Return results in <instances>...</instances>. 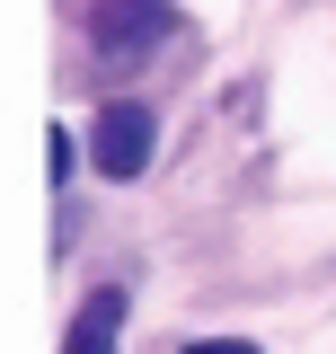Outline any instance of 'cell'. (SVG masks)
I'll return each instance as SVG.
<instances>
[{"label": "cell", "mask_w": 336, "mask_h": 354, "mask_svg": "<svg viewBox=\"0 0 336 354\" xmlns=\"http://www.w3.org/2000/svg\"><path fill=\"white\" fill-rule=\"evenodd\" d=\"M115 319H124V292H97V301H88V319L71 328V346H62V354H115Z\"/></svg>", "instance_id": "3957f363"}, {"label": "cell", "mask_w": 336, "mask_h": 354, "mask_svg": "<svg viewBox=\"0 0 336 354\" xmlns=\"http://www.w3.org/2000/svg\"><path fill=\"white\" fill-rule=\"evenodd\" d=\"M186 354H256V346H239V337H195Z\"/></svg>", "instance_id": "277c9868"}, {"label": "cell", "mask_w": 336, "mask_h": 354, "mask_svg": "<svg viewBox=\"0 0 336 354\" xmlns=\"http://www.w3.org/2000/svg\"><path fill=\"white\" fill-rule=\"evenodd\" d=\"M168 27H177L168 0H88V44H97L106 62H142V53H160Z\"/></svg>", "instance_id": "6da1fadb"}, {"label": "cell", "mask_w": 336, "mask_h": 354, "mask_svg": "<svg viewBox=\"0 0 336 354\" xmlns=\"http://www.w3.org/2000/svg\"><path fill=\"white\" fill-rule=\"evenodd\" d=\"M151 142H160L151 106H142V97H115V106L97 115V142H88V151H97L106 177H142V169H151Z\"/></svg>", "instance_id": "7a4b0ae2"}]
</instances>
